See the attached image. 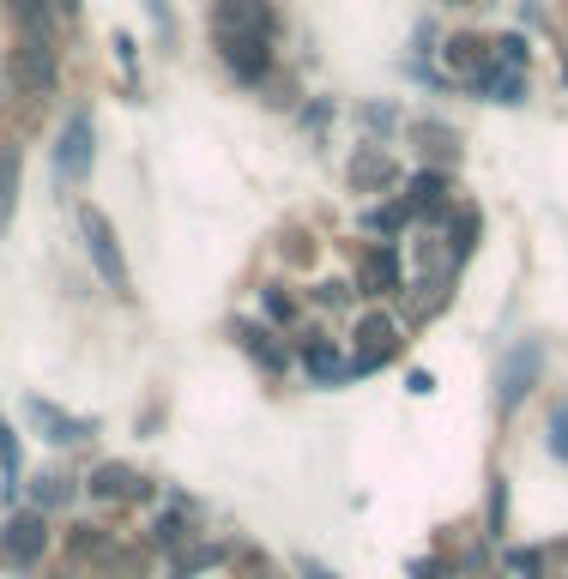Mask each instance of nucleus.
I'll use <instances>...</instances> for the list:
<instances>
[{"label":"nucleus","instance_id":"f257e3e1","mask_svg":"<svg viewBox=\"0 0 568 579\" xmlns=\"http://www.w3.org/2000/svg\"><path fill=\"white\" fill-rule=\"evenodd\" d=\"M85 230H91V248H97V260H103V272H109V284H122V260H115V248H109L103 218H85Z\"/></svg>","mask_w":568,"mask_h":579},{"label":"nucleus","instance_id":"f03ea898","mask_svg":"<svg viewBox=\"0 0 568 579\" xmlns=\"http://www.w3.org/2000/svg\"><path fill=\"white\" fill-rule=\"evenodd\" d=\"M79 163H85V121H73L61 145V176H79Z\"/></svg>","mask_w":568,"mask_h":579}]
</instances>
